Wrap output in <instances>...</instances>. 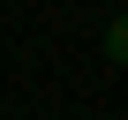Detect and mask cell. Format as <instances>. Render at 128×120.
I'll return each instance as SVG.
<instances>
[{"instance_id": "cell-1", "label": "cell", "mask_w": 128, "mask_h": 120, "mask_svg": "<svg viewBox=\"0 0 128 120\" xmlns=\"http://www.w3.org/2000/svg\"><path fill=\"white\" fill-rule=\"evenodd\" d=\"M106 60H120V68H128V15L106 23Z\"/></svg>"}]
</instances>
